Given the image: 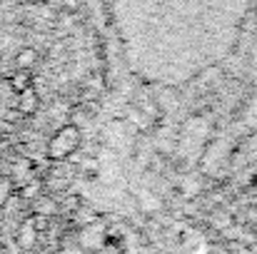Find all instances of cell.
<instances>
[{"mask_svg":"<svg viewBox=\"0 0 257 254\" xmlns=\"http://www.w3.org/2000/svg\"><path fill=\"white\" fill-rule=\"evenodd\" d=\"M15 107H18L20 115H35L38 107H40V97H38V92H35L33 87H28L25 92H18V102H15Z\"/></svg>","mask_w":257,"mask_h":254,"instance_id":"obj_2","label":"cell"},{"mask_svg":"<svg viewBox=\"0 0 257 254\" xmlns=\"http://www.w3.org/2000/svg\"><path fill=\"white\" fill-rule=\"evenodd\" d=\"M38 60H40V53L35 48H20L15 53V68L18 70H33L38 65Z\"/></svg>","mask_w":257,"mask_h":254,"instance_id":"obj_3","label":"cell"},{"mask_svg":"<svg viewBox=\"0 0 257 254\" xmlns=\"http://www.w3.org/2000/svg\"><path fill=\"white\" fill-rule=\"evenodd\" d=\"M8 85H10V90L18 95V92H25L28 87H33V70H18L15 68V73L8 78Z\"/></svg>","mask_w":257,"mask_h":254,"instance_id":"obj_4","label":"cell"},{"mask_svg":"<svg viewBox=\"0 0 257 254\" xmlns=\"http://www.w3.org/2000/svg\"><path fill=\"white\" fill-rule=\"evenodd\" d=\"M80 142H83V130H80L78 125L68 122V125H63L60 130H55V135L48 140L45 155H48V160H53V162H63V160H68L70 155L78 152Z\"/></svg>","mask_w":257,"mask_h":254,"instance_id":"obj_1","label":"cell"},{"mask_svg":"<svg viewBox=\"0 0 257 254\" xmlns=\"http://www.w3.org/2000/svg\"><path fill=\"white\" fill-rule=\"evenodd\" d=\"M0 63H3V60H0Z\"/></svg>","mask_w":257,"mask_h":254,"instance_id":"obj_6","label":"cell"},{"mask_svg":"<svg viewBox=\"0 0 257 254\" xmlns=\"http://www.w3.org/2000/svg\"><path fill=\"white\" fill-rule=\"evenodd\" d=\"M13 3H28V0H13Z\"/></svg>","mask_w":257,"mask_h":254,"instance_id":"obj_5","label":"cell"}]
</instances>
